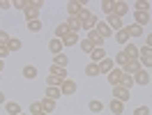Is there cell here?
I'll return each mask as SVG.
<instances>
[{"instance_id": "obj_19", "label": "cell", "mask_w": 152, "mask_h": 115, "mask_svg": "<svg viewBox=\"0 0 152 115\" xmlns=\"http://www.w3.org/2000/svg\"><path fill=\"white\" fill-rule=\"evenodd\" d=\"M69 32H72V30H69V25H67V23H58V25H56V35H53V37L65 39L67 35H69Z\"/></svg>"}, {"instance_id": "obj_51", "label": "cell", "mask_w": 152, "mask_h": 115, "mask_svg": "<svg viewBox=\"0 0 152 115\" xmlns=\"http://www.w3.org/2000/svg\"><path fill=\"white\" fill-rule=\"evenodd\" d=\"M42 115H48V113H42Z\"/></svg>"}, {"instance_id": "obj_9", "label": "cell", "mask_w": 152, "mask_h": 115, "mask_svg": "<svg viewBox=\"0 0 152 115\" xmlns=\"http://www.w3.org/2000/svg\"><path fill=\"white\" fill-rule=\"evenodd\" d=\"M141 60H127V65H124L122 67V71L124 74H129V76H134V74H136V71H141Z\"/></svg>"}, {"instance_id": "obj_23", "label": "cell", "mask_w": 152, "mask_h": 115, "mask_svg": "<svg viewBox=\"0 0 152 115\" xmlns=\"http://www.w3.org/2000/svg\"><path fill=\"white\" fill-rule=\"evenodd\" d=\"M124 28H127V32H129V37H141L143 32H145V30L141 28V25H136V23H132V25H124Z\"/></svg>"}, {"instance_id": "obj_16", "label": "cell", "mask_w": 152, "mask_h": 115, "mask_svg": "<svg viewBox=\"0 0 152 115\" xmlns=\"http://www.w3.org/2000/svg\"><path fill=\"white\" fill-rule=\"evenodd\" d=\"M106 23H108V28L113 30V32H118V30H122L124 28V23H122V19H118V16H106Z\"/></svg>"}, {"instance_id": "obj_48", "label": "cell", "mask_w": 152, "mask_h": 115, "mask_svg": "<svg viewBox=\"0 0 152 115\" xmlns=\"http://www.w3.org/2000/svg\"><path fill=\"white\" fill-rule=\"evenodd\" d=\"M2 69H5V60H0V74H2Z\"/></svg>"}, {"instance_id": "obj_38", "label": "cell", "mask_w": 152, "mask_h": 115, "mask_svg": "<svg viewBox=\"0 0 152 115\" xmlns=\"http://www.w3.org/2000/svg\"><path fill=\"white\" fill-rule=\"evenodd\" d=\"M113 60H115V67H120V69H122L124 65H127V60H129V58H127V55L122 53V51H120V53H118V55H115Z\"/></svg>"}, {"instance_id": "obj_4", "label": "cell", "mask_w": 152, "mask_h": 115, "mask_svg": "<svg viewBox=\"0 0 152 115\" xmlns=\"http://www.w3.org/2000/svg\"><path fill=\"white\" fill-rule=\"evenodd\" d=\"M83 9H86V2H76V0H69V2H67V14H69V16H78Z\"/></svg>"}, {"instance_id": "obj_22", "label": "cell", "mask_w": 152, "mask_h": 115, "mask_svg": "<svg viewBox=\"0 0 152 115\" xmlns=\"http://www.w3.org/2000/svg\"><path fill=\"white\" fill-rule=\"evenodd\" d=\"M104 58H108V55H106V51H104V48H95V51L90 53V60H92V62H97V65H99V62H102Z\"/></svg>"}, {"instance_id": "obj_20", "label": "cell", "mask_w": 152, "mask_h": 115, "mask_svg": "<svg viewBox=\"0 0 152 115\" xmlns=\"http://www.w3.org/2000/svg\"><path fill=\"white\" fill-rule=\"evenodd\" d=\"M48 74H53V76H58L60 78V81H67V69H62V67H56V65H51V67H48Z\"/></svg>"}, {"instance_id": "obj_13", "label": "cell", "mask_w": 152, "mask_h": 115, "mask_svg": "<svg viewBox=\"0 0 152 115\" xmlns=\"http://www.w3.org/2000/svg\"><path fill=\"white\" fill-rule=\"evenodd\" d=\"M122 76H124V71H122V69H120V67H115L113 69V71H111V74H108V76H106V78H108V83H111V85H120V81H122Z\"/></svg>"}, {"instance_id": "obj_27", "label": "cell", "mask_w": 152, "mask_h": 115, "mask_svg": "<svg viewBox=\"0 0 152 115\" xmlns=\"http://www.w3.org/2000/svg\"><path fill=\"white\" fill-rule=\"evenodd\" d=\"M37 76V67H35V65H23V78H35Z\"/></svg>"}, {"instance_id": "obj_32", "label": "cell", "mask_w": 152, "mask_h": 115, "mask_svg": "<svg viewBox=\"0 0 152 115\" xmlns=\"http://www.w3.org/2000/svg\"><path fill=\"white\" fill-rule=\"evenodd\" d=\"M42 19H35V21H28V30L30 32H42Z\"/></svg>"}, {"instance_id": "obj_39", "label": "cell", "mask_w": 152, "mask_h": 115, "mask_svg": "<svg viewBox=\"0 0 152 115\" xmlns=\"http://www.w3.org/2000/svg\"><path fill=\"white\" fill-rule=\"evenodd\" d=\"M23 14H26V21H35V19H39V12H37V9H32V7H28Z\"/></svg>"}, {"instance_id": "obj_42", "label": "cell", "mask_w": 152, "mask_h": 115, "mask_svg": "<svg viewBox=\"0 0 152 115\" xmlns=\"http://www.w3.org/2000/svg\"><path fill=\"white\" fill-rule=\"evenodd\" d=\"M10 32H7V30L5 28H0V44H7V41H10Z\"/></svg>"}, {"instance_id": "obj_44", "label": "cell", "mask_w": 152, "mask_h": 115, "mask_svg": "<svg viewBox=\"0 0 152 115\" xmlns=\"http://www.w3.org/2000/svg\"><path fill=\"white\" fill-rule=\"evenodd\" d=\"M7 55H10V48H7V44H0V60H5Z\"/></svg>"}, {"instance_id": "obj_3", "label": "cell", "mask_w": 152, "mask_h": 115, "mask_svg": "<svg viewBox=\"0 0 152 115\" xmlns=\"http://www.w3.org/2000/svg\"><path fill=\"white\" fill-rule=\"evenodd\" d=\"M76 90H78V83H76L74 78H67V81H62V85H60V92H62L65 97L74 95Z\"/></svg>"}, {"instance_id": "obj_11", "label": "cell", "mask_w": 152, "mask_h": 115, "mask_svg": "<svg viewBox=\"0 0 152 115\" xmlns=\"http://www.w3.org/2000/svg\"><path fill=\"white\" fill-rule=\"evenodd\" d=\"M113 69H115V60H113V58H104V60L99 62V71H102V74H106V76H108Z\"/></svg>"}, {"instance_id": "obj_45", "label": "cell", "mask_w": 152, "mask_h": 115, "mask_svg": "<svg viewBox=\"0 0 152 115\" xmlns=\"http://www.w3.org/2000/svg\"><path fill=\"white\" fill-rule=\"evenodd\" d=\"M0 9H12V2L10 0H0Z\"/></svg>"}, {"instance_id": "obj_29", "label": "cell", "mask_w": 152, "mask_h": 115, "mask_svg": "<svg viewBox=\"0 0 152 115\" xmlns=\"http://www.w3.org/2000/svg\"><path fill=\"white\" fill-rule=\"evenodd\" d=\"M46 99H53V101H58L60 97H62V92H60V87H46Z\"/></svg>"}, {"instance_id": "obj_10", "label": "cell", "mask_w": 152, "mask_h": 115, "mask_svg": "<svg viewBox=\"0 0 152 115\" xmlns=\"http://www.w3.org/2000/svg\"><path fill=\"white\" fill-rule=\"evenodd\" d=\"M134 23L141 25V28H145V25L150 23V12H134Z\"/></svg>"}, {"instance_id": "obj_12", "label": "cell", "mask_w": 152, "mask_h": 115, "mask_svg": "<svg viewBox=\"0 0 152 115\" xmlns=\"http://www.w3.org/2000/svg\"><path fill=\"white\" fill-rule=\"evenodd\" d=\"M65 23L69 25V30H72V32H81V30H83V21L78 19V16H67Z\"/></svg>"}, {"instance_id": "obj_49", "label": "cell", "mask_w": 152, "mask_h": 115, "mask_svg": "<svg viewBox=\"0 0 152 115\" xmlns=\"http://www.w3.org/2000/svg\"><path fill=\"white\" fill-rule=\"evenodd\" d=\"M19 115H28V113H19Z\"/></svg>"}, {"instance_id": "obj_33", "label": "cell", "mask_w": 152, "mask_h": 115, "mask_svg": "<svg viewBox=\"0 0 152 115\" xmlns=\"http://www.w3.org/2000/svg\"><path fill=\"white\" fill-rule=\"evenodd\" d=\"M60 85H62V81H60L58 76H53V74L46 76V87H60Z\"/></svg>"}, {"instance_id": "obj_14", "label": "cell", "mask_w": 152, "mask_h": 115, "mask_svg": "<svg viewBox=\"0 0 152 115\" xmlns=\"http://www.w3.org/2000/svg\"><path fill=\"white\" fill-rule=\"evenodd\" d=\"M113 37H115V41H118V44H120V46H127V44H129V41H132V37H129V32H127V28H122V30H118V32H115Z\"/></svg>"}, {"instance_id": "obj_50", "label": "cell", "mask_w": 152, "mask_h": 115, "mask_svg": "<svg viewBox=\"0 0 152 115\" xmlns=\"http://www.w3.org/2000/svg\"><path fill=\"white\" fill-rule=\"evenodd\" d=\"M0 81H2V74H0Z\"/></svg>"}, {"instance_id": "obj_17", "label": "cell", "mask_w": 152, "mask_h": 115, "mask_svg": "<svg viewBox=\"0 0 152 115\" xmlns=\"http://www.w3.org/2000/svg\"><path fill=\"white\" fill-rule=\"evenodd\" d=\"M39 104H42V113H53V111H56V101H53V99H46V97H44V99H42V101H39Z\"/></svg>"}, {"instance_id": "obj_8", "label": "cell", "mask_w": 152, "mask_h": 115, "mask_svg": "<svg viewBox=\"0 0 152 115\" xmlns=\"http://www.w3.org/2000/svg\"><path fill=\"white\" fill-rule=\"evenodd\" d=\"M48 51H51L53 55H60V53H65V44H62V39L53 37L51 41H48Z\"/></svg>"}, {"instance_id": "obj_21", "label": "cell", "mask_w": 152, "mask_h": 115, "mask_svg": "<svg viewBox=\"0 0 152 115\" xmlns=\"http://www.w3.org/2000/svg\"><path fill=\"white\" fill-rule=\"evenodd\" d=\"M108 111H111L113 115H122L124 113V104H122V101H118V99H113V101L108 104Z\"/></svg>"}, {"instance_id": "obj_6", "label": "cell", "mask_w": 152, "mask_h": 115, "mask_svg": "<svg viewBox=\"0 0 152 115\" xmlns=\"http://www.w3.org/2000/svg\"><path fill=\"white\" fill-rule=\"evenodd\" d=\"M113 99H118V101H129V99H132V92H129V90H124L122 85H115L113 87Z\"/></svg>"}, {"instance_id": "obj_34", "label": "cell", "mask_w": 152, "mask_h": 115, "mask_svg": "<svg viewBox=\"0 0 152 115\" xmlns=\"http://www.w3.org/2000/svg\"><path fill=\"white\" fill-rule=\"evenodd\" d=\"M12 7H14V9H21V12H26L30 7V0H14V2H12Z\"/></svg>"}, {"instance_id": "obj_31", "label": "cell", "mask_w": 152, "mask_h": 115, "mask_svg": "<svg viewBox=\"0 0 152 115\" xmlns=\"http://www.w3.org/2000/svg\"><path fill=\"white\" fill-rule=\"evenodd\" d=\"M88 108H90L92 113H102V111H104V104L97 101V99H90V101H88Z\"/></svg>"}, {"instance_id": "obj_5", "label": "cell", "mask_w": 152, "mask_h": 115, "mask_svg": "<svg viewBox=\"0 0 152 115\" xmlns=\"http://www.w3.org/2000/svg\"><path fill=\"white\" fill-rule=\"evenodd\" d=\"M134 85H150V71L148 69H141L134 74Z\"/></svg>"}, {"instance_id": "obj_1", "label": "cell", "mask_w": 152, "mask_h": 115, "mask_svg": "<svg viewBox=\"0 0 152 115\" xmlns=\"http://www.w3.org/2000/svg\"><path fill=\"white\" fill-rule=\"evenodd\" d=\"M129 12H132V5H129V2H124V0H113V16L122 19V16H127Z\"/></svg>"}, {"instance_id": "obj_43", "label": "cell", "mask_w": 152, "mask_h": 115, "mask_svg": "<svg viewBox=\"0 0 152 115\" xmlns=\"http://www.w3.org/2000/svg\"><path fill=\"white\" fill-rule=\"evenodd\" d=\"M30 7H32V9H42V7H44V0H30Z\"/></svg>"}, {"instance_id": "obj_18", "label": "cell", "mask_w": 152, "mask_h": 115, "mask_svg": "<svg viewBox=\"0 0 152 115\" xmlns=\"http://www.w3.org/2000/svg\"><path fill=\"white\" fill-rule=\"evenodd\" d=\"M62 44H65V46H78V44H81V37H78V32H69V35L62 39Z\"/></svg>"}, {"instance_id": "obj_41", "label": "cell", "mask_w": 152, "mask_h": 115, "mask_svg": "<svg viewBox=\"0 0 152 115\" xmlns=\"http://www.w3.org/2000/svg\"><path fill=\"white\" fill-rule=\"evenodd\" d=\"M134 115H150V106H136Z\"/></svg>"}, {"instance_id": "obj_26", "label": "cell", "mask_w": 152, "mask_h": 115, "mask_svg": "<svg viewBox=\"0 0 152 115\" xmlns=\"http://www.w3.org/2000/svg\"><path fill=\"white\" fill-rule=\"evenodd\" d=\"M7 48H10V53H14V51H21V48H23V41H21L19 37H12L10 41H7Z\"/></svg>"}, {"instance_id": "obj_24", "label": "cell", "mask_w": 152, "mask_h": 115, "mask_svg": "<svg viewBox=\"0 0 152 115\" xmlns=\"http://www.w3.org/2000/svg\"><path fill=\"white\" fill-rule=\"evenodd\" d=\"M53 65H56V67L67 69V65H69V58H67L65 53H60V55H53Z\"/></svg>"}, {"instance_id": "obj_40", "label": "cell", "mask_w": 152, "mask_h": 115, "mask_svg": "<svg viewBox=\"0 0 152 115\" xmlns=\"http://www.w3.org/2000/svg\"><path fill=\"white\" fill-rule=\"evenodd\" d=\"M30 115H42V104H39V101H32V104H30Z\"/></svg>"}, {"instance_id": "obj_7", "label": "cell", "mask_w": 152, "mask_h": 115, "mask_svg": "<svg viewBox=\"0 0 152 115\" xmlns=\"http://www.w3.org/2000/svg\"><path fill=\"white\" fill-rule=\"evenodd\" d=\"M122 53L129 58V60H138V55H141V46H136V44H132V41H129V44L122 48Z\"/></svg>"}, {"instance_id": "obj_28", "label": "cell", "mask_w": 152, "mask_h": 115, "mask_svg": "<svg viewBox=\"0 0 152 115\" xmlns=\"http://www.w3.org/2000/svg\"><path fill=\"white\" fill-rule=\"evenodd\" d=\"M99 74H102V71H99V65H97V62H90V65H86V76H99Z\"/></svg>"}, {"instance_id": "obj_37", "label": "cell", "mask_w": 152, "mask_h": 115, "mask_svg": "<svg viewBox=\"0 0 152 115\" xmlns=\"http://www.w3.org/2000/svg\"><path fill=\"white\" fill-rule=\"evenodd\" d=\"M78 48H81L83 53H88V55H90V53L95 51V46H92V44H90L88 39H81V44H78Z\"/></svg>"}, {"instance_id": "obj_35", "label": "cell", "mask_w": 152, "mask_h": 115, "mask_svg": "<svg viewBox=\"0 0 152 115\" xmlns=\"http://www.w3.org/2000/svg\"><path fill=\"white\" fill-rule=\"evenodd\" d=\"M120 85H122L124 90H129V92H132V85H134V76H129V74H124V76H122V81H120Z\"/></svg>"}, {"instance_id": "obj_47", "label": "cell", "mask_w": 152, "mask_h": 115, "mask_svg": "<svg viewBox=\"0 0 152 115\" xmlns=\"http://www.w3.org/2000/svg\"><path fill=\"white\" fill-rule=\"evenodd\" d=\"M2 104H7V99H5V92L0 90V106H2Z\"/></svg>"}, {"instance_id": "obj_46", "label": "cell", "mask_w": 152, "mask_h": 115, "mask_svg": "<svg viewBox=\"0 0 152 115\" xmlns=\"http://www.w3.org/2000/svg\"><path fill=\"white\" fill-rule=\"evenodd\" d=\"M145 46H148V48H150V51H152V32H150V35H148V37H145Z\"/></svg>"}, {"instance_id": "obj_30", "label": "cell", "mask_w": 152, "mask_h": 115, "mask_svg": "<svg viewBox=\"0 0 152 115\" xmlns=\"http://www.w3.org/2000/svg\"><path fill=\"white\" fill-rule=\"evenodd\" d=\"M134 12H150V2L148 0H136L134 2Z\"/></svg>"}, {"instance_id": "obj_2", "label": "cell", "mask_w": 152, "mask_h": 115, "mask_svg": "<svg viewBox=\"0 0 152 115\" xmlns=\"http://www.w3.org/2000/svg\"><path fill=\"white\" fill-rule=\"evenodd\" d=\"M138 60H141V67L143 69H148V71L152 69V51L148 46H141V55H138Z\"/></svg>"}, {"instance_id": "obj_15", "label": "cell", "mask_w": 152, "mask_h": 115, "mask_svg": "<svg viewBox=\"0 0 152 115\" xmlns=\"http://www.w3.org/2000/svg\"><path fill=\"white\" fill-rule=\"evenodd\" d=\"M95 30H97V32H99V35H102V37H104V39H108V37H113V35H115L113 30L108 28V23H106V21H99Z\"/></svg>"}, {"instance_id": "obj_36", "label": "cell", "mask_w": 152, "mask_h": 115, "mask_svg": "<svg viewBox=\"0 0 152 115\" xmlns=\"http://www.w3.org/2000/svg\"><path fill=\"white\" fill-rule=\"evenodd\" d=\"M102 12L106 16H111L113 14V0H102Z\"/></svg>"}, {"instance_id": "obj_25", "label": "cell", "mask_w": 152, "mask_h": 115, "mask_svg": "<svg viewBox=\"0 0 152 115\" xmlns=\"http://www.w3.org/2000/svg\"><path fill=\"white\" fill-rule=\"evenodd\" d=\"M5 111H7L10 115H19V113H23V111H21V104H16V101H7V104H5Z\"/></svg>"}]
</instances>
